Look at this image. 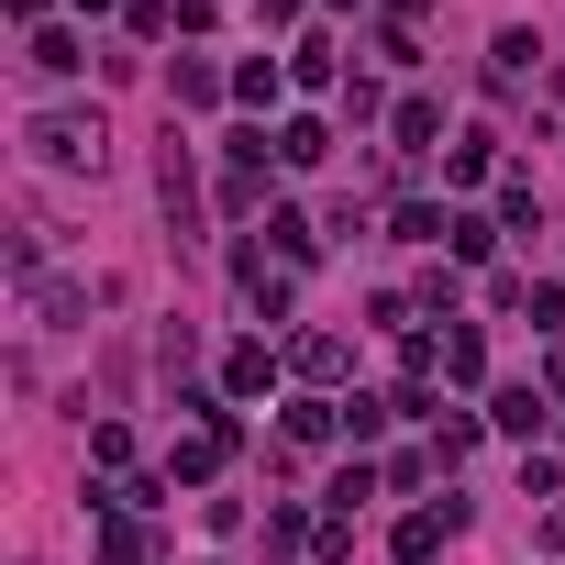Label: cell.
Returning <instances> with one entry per match:
<instances>
[{"label": "cell", "mask_w": 565, "mask_h": 565, "mask_svg": "<svg viewBox=\"0 0 565 565\" xmlns=\"http://www.w3.org/2000/svg\"><path fill=\"white\" fill-rule=\"evenodd\" d=\"M322 156H333V134H322L311 111H300V122H277V167H322Z\"/></svg>", "instance_id": "cell-8"}, {"label": "cell", "mask_w": 565, "mask_h": 565, "mask_svg": "<svg viewBox=\"0 0 565 565\" xmlns=\"http://www.w3.org/2000/svg\"><path fill=\"white\" fill-rule=\"evenodd\" d=\"M167 89H178V111H211V100H222V78H211L200 56H178V78H167Z\"/></svg>", "instance_id": "cell-16"}, {"label": "cell", "mask_w": 565, "mask_h": 565, "mask_svg": "<svg viewBox=\"0 0 565 565\" xmlns=\"http://www.w3.org/2000/svg\"><path fill=\"white\" fill-rule=\"evenodd\" d=\"M266 156H277V134H233V145H222V211H233V222L266 200Z\"/></svg>", "instance_id": "cell-2"}, {"label": "cell", "mask_w": 565, "mask_h": 565, "mask_svg": "<svg viewBox=\"0 0 565 565\" xmlns=\"http://www.w3.org/2000/svg\"><path fill=\"white\" fill-rule=\"evenodd\" d=\"M455 521H466V510H455V499H444V510H411V521H399V565H433V554H444V532H455Z\"/></svg>", "instance_id": "cell-4"}, {"label": "cell", "mask_w": 565, "mask_h": 565, "mask_svg": "<svg viewBox=\"0 0 565 565\" xmlns=\"http://www.w3.org/2000/svg\"><path fill=\"white\" fill-rule=\"evenodd\" d=\"M543 399H554V411H565V355H543Z\"/></svg>", "instance_id": "cell-22"}, {"label": "cell", "mask_w": 565, "mask_h": 565, "mask_svg": "<svg viewBox=\"0 0 565 565\" xmlns=\"http://www.w3.org/2000/svg\"><path fill=\"white\" fill-rule=\"evenodd\" d=\"M532 67H543V45H532V34H521V23H510V34H499V45H488V89H521V78H532Z\"/></svg>", "instance_id": "cell-5"}, {"label": "cell", "mask_w": 565, "mask_h": 565, "mask_svg": "<svg viewBox=\"0 0 565 565\" xmlns=\"http://www.w3.org/2000/svg\"><path fill=\"white\" fill-rule=\"evenodd\" d=\"M100 565H145V532L134 521H100Z\"/></svg>", "instance_id": "cell-20"}, {"label": "cell", "mask_w": 565, "mask_h": 565, "mask_svg": "<svg viewBox=\"0 0 565 565\" xmlns=\"http://www.w3.org/2000/svg\"><path fill=\"white\" fill-rule=\"evenodd\" d=\"M100 145H111L100 111H45V122H34V156H45V167H100Z\"/></svg>", "instance_id": "cell-1"}, {"label": "cell", "mask_w": 565, "mask_h": 565, "mask_svg": "<svg viewBox=\"0 0 565 565\" xmlns=\"http://www.w3.org/2000/svg\"><path fill=\"white\" fill-rule=\"evenodd\" d=\"M388 134H399V145H388V156H422V145H433V134H444V111H433V100H399V111H388Z\"/></svg>", "instance_id": "cell-10"}, {"label": "cell", "mask_w": 565, "mask_h": 565, "mask_svg": "<svg viewBox=\"0 0 565 565\" xmlns=\"http://www.w3.org/2000/svg\"><path fill=\"white\" fill-rule=\"evenodd\" d=\"M543 411H554L543 388H499V399H488V422H499V433H521V444L543 433Z\"/></svg>", "instance_id": "cell-6"}, {"label": "cell", "mask_w": 565, "mask_h": 565, "mask_svg": "<svg viewBox=\"0 0 565 565\" xmlns=\"http://www.w3.org/2000/svg\"><path fill=\"white\" fill-rule=\"evenodd\" d=\"M344 433V399H289V444H333Z\"/></svg>", "instance_id": "cell-14"}, {"label": "cell", "mask_w": 565, "mask_h": 565, "mask_svg": "<svg viewBox=\"0 0 565 565\" xmlns=\"http://www.w3.org/2000/svg\"><path fill=\"white\" fill-rule=\"evenodd\" d=\"M78 12H111V0H78Z\"/></svg>", "instance_id": "cell-24"}, {"label": "cell", "mask_w": 565, "mask_h": 565, "mask_svg": "<svg viewBox=\"0 0 565 565\" xmlns=\"http://www.w3.org/2000/svg\"><path fill=\"white\" fill-rule=\"evenodd\" d=\"M289 366H300L311 388H333V377H344V333H300V355H289Z\"/></svg>", "instance_id": "cell-12"}, {"label": "cell", "mask_w": 565, "mask_h": 565, "mask_svg": "<svg viewBox=\"0 0 565 565\" xmlns=\"http://www.w3.org/2000/svg\"><path fill=\"white\" fill-rule=\"evenodd\" d=\"M233 277H244V300H255L266 322L289 311V266H266V244H244V255H233Z\"/></svg>", "instance_id": "cell-3"}, {"label": "cell", "mask_w": 565, "mask_h": 565, "mask_svg": "<svg viewBox=\"0 0 565 565\" xmlns=\"http://www.w3.org/2000/svg\"><path fill=\"white\" fill-rule=\"evenodd\" d=\"M499 222H510V233H532V222H543V200H532V178H510V189H499Z\"/></svg>", "instance_id": "cell-18"}, {"label": "cell", "mask_w": 565, "mask_h": 565, "mask_svg": "<svg viewBox=\"0 0 565 565\" xmlns=\"http://www.w3.org/2000/svg\"><path fill=\"white\" fill-rule=\"evenodd\" d=\"M266 244H277V266H311V255H322V233H311L300 211H266Z\"/></svg>", "instance_id": "cell-7"}, {"label": "cell", "mask_w": 565, "mask_h": 565, "mask_svg": "<svg viewBox=\"0 0 565 565\" xmlns=\"http://www.w3.org/2000/svg\"><path fill=\"white\" fill-rule=\"evenodd\" d=\"M488 167H499V145H488V134H455V145H444V178H455V189H477Z\"/></svg>", "instance_id": "cell-11"}, {"label": "cell", "mask_w": 565, "mask_h": 565, "mask_svg": "<svg viewBox=\"0 0 565 565\" xmlns=\"http://www.w3.org/2000/svg\"><path fill=\"white\" fill-rule=\"evenodd\" d=\"M266 377H277V355H266V344H233V355H222V388H233V399H255Z\"/></svg>", "instance_id": "cell-13"}, {"label": "cell", "mask_w": 565, "mask_h": 565, "mask_svg": "<svg viewBox=\"0 0 565 565\" xmlns=\"http://www.w3.org/2000/svg\"><path fill=\"white\" fill-rule=\"evenodd\" d=\"M277 78H289V67H266V56H255V67H233V100H255V111H266V100H277Z\"/></svg>", "instance_id": "cell-17"}, {"label": "cell", "mask_w": 565, "mask_h": 565, "mask_svg": "<svg viewBox=\"0 0 565 565\" xmlns=\"http://www.w3.org/2000/svg\"><path fill=\"white\" fill-rule=\"evenodd\" d=\"M433 366H444V377H455V388H466V377H477V366H488V344H477V333H433Z\"/></svg>", "instance_id": "cell-15"}, {"label": "cell", "mask_w": 565, "mask_h": 565, "mask_svg": "<svg viewBox=\"0 0 565 565\" xmlns=\"http://www.w3.org/2000/svg\"><path fill=\"white\" fill-rule=\"evenodd\" d=\"M521 311H532V333H565V289H532Z\"/></svg>", "instance_id": "cell-21"}, {"label": "cell", "mask_w": 565, "mask_h": 565, "mask_svg": "<svg viewBox=\"0 0 565 565\" xmlns=\"http://www.w3.org/2000/svg\"><path fill=\"white\" fill-rule=\"evenodd\" d=\"M34 78H78V34L67 23H34Z\"/></svg>", "instance_id": "cell-9"}, {"label": "cell", "mask_w": 565, "mask_h": 565, "mask_svg": "<svg viewBox=\"0 0 565 565\" xmlns=\"http://www.w3.org/2000/svg\"><path fill=\"white\" fill-rule=\"evenodd\" d=\"M255 12H266V23H300V0H255Z\"/></svg>", "instance_id": "cell-23"}, {"label": "cell", "mask_w": 565, "mask_h": 565, "mask_svg": "<svg viewBox=\"0 0 565 565\" xmlns=\"http://www.w3.org/2000/svg\"><path fill=\"white\" fill-rule=\"evenodd\" d=\"M444 255H455V266H477V255H488V222H477V211H455V233H444Z\"/></svg>", "instance_id": "cell-19"}]
</instances>
